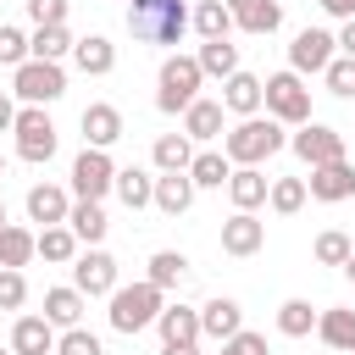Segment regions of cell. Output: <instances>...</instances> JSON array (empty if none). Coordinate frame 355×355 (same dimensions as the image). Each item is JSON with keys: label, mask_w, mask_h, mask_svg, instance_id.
Listing matches in <instances>:
<instances>
[{"label": "cell", "mask_w": 355, "mask_h": 355, "mask_svg": "<svg viewBox=\"0 0 355 355\" xmlns=\"http://www.w3.org/2000/svg\"><path fill=\"white\" fill-rule=\"evenodd\" d=\"M288 139H283V122L277 116H239L233 133H222V150L233 166H261L266 155H277Z\"/></svg>", "instance_id": "1"}, {"label": "cell", "mask_w": 355, "mask_h": 355, "mask_svg": "<svg viewBox=\"0 0 355 355\" xmlns=\"http://www.w3.org/2000/svg\"><path fill=\"white\" fill-rule=\"evenodd\" d=\"M128 28L144 44H178L189 28V6L183 0H128Z\"/></svg>", "instance_id": "2"}, {"label": "cell", "mask_w": 355, "mask_h": 355, "mask_svg": "<svg viewBox=\"0 0 355 355\" xmlns=\"http://www.w3.org/2000/svg\"><path fill=\"white\" fill-rule=\"evenodd\" d=\"M166 311V288H155L150 277L144 283H133V288H111V327L116 333H144V327H155V316Z\"/></svg>", "instance_id": "3"}, {"label": "cell", "mask_w": 355, "mask_h": 355, "mask_svg": "<svg viewBox=\"0 0 355 355\" xmlns=\"http://www.w3.org/2000/svg\"><path fill=\"white\" fill-rule=\"evenodd\" d=\"M200 83H205V72H200V55H166L161 61V89H155V105L172 116V111H189L194 100H200Z\"/></svg>", "instance_id": "4"}, {"label": "cell", "mask_w": 355, "mask_h": 355, "mask_svg": "<svg viewBox=\"0 0 355 355\" xmlns=\"http://www.w3.org/2000/svg\"><path fill=\"white\" fill-rule=\"evenodd\" d=\"M11 94L28 100V105H50V100H61V94H67V72H61V61H39V55H28L22 67H11Z\"/></svg>", "instance_id": "5"}, {"label": "cell", "mask_w": 355, "mask_h": 355, "mask_svg": "<svg viewBox=\"0 0 355 355\" xmlns=\"http://www.w3.org/2000/svg\"><path fill=\"white\" fill-rule=\"evenodd\" d=\"M266 116H277V122H311V89H305V78L288 67V72H272L266 78Z\"/></svg>", "instance_id": "6"}, {"label": "cell", "mask_w": 355, "mask_h": 355, "mask_svg": "<svg viewBox=\"0 0 355 355\" xmlns=\"http://www.w3.org/2000/svg\"><path fill=\"white\" fill-rule=\"evenodd\" d=\"M17 155L22 161H33V166H44L50 155H55V122L44 116V105H28V111H17Z\"/></svg>", "instance_id": "7"}, {"label": "cell", "mask_w": 355, "mask_h": 355, "mask_svg": "<svg viewBox=\"0 0 355 355\" xmlns=\"http://www.w3.org/2000/svg\"><path fill=\"white\" fill-rule=\"evenodd\" d=\"M111 189H116V166H111V155L94 150V144H83V155L72 161V194H78V200H105Z\"/></svg>", "instance_id": "8"}, {"label": "cell", "mask_w": 355, "mask_h": 355, "mask_svg": "<svg viewBox=\"0 0 355 355\" xmlns=\"http://www.w3.org/2000/svg\"><path fill=\"white\" fill-rule=\"evenodd\" d=\"M288 150H294L305 166L344 161V133H338V128H327V122H300V133L288 139Z\"/></svg>", "instance_id": "9"}, {"label": "cell", "mask_w": 355, "mask_h": 355, "mask_svg": "<svg viewBox=\"0 0 355 355\" xmlns=\"http://www.w3.org/2000/svg\"><path fill=\"white\" fill-rule=\"evenodd\" d=\"M333 33L327 28H305V33H294V44H288V67L305 78V72H327V61H333Z\"/></svg>", "instance_id": "10"}, {"label": "cell", "mask_w": 355, "mask_h": 355, "mask_svg": "<svg viewBox=\"0 0 355 355\" xmlns=\"http://www.w3.org/2000/svg\"><path fill=\"white\" fill-rule=\"evenodd\" d=\"M72 288H83L89 300H94V294H111V288H116V261H111L105 250H83V255L72 261Z\"/></svg>", "instance_id": "11"}, {"label": "cell", "mask_w": 355, "mask_h": 355, "mask_svg": "<svg viewBox=\"0 0 355 355\" xmlns=\"http://www.w3.org/2000/svg\"><path fill=\"white\" fill-rule=\"evenodd\" d=\"M305 189H311V200L338 205V200H349V194H355V166H349V161H322V166H311Z\"/></svg>", "instance_id": "12"}, {"label": "cell", "mask_w": 355, "mask_h": 355, "mask_svg": "<svg viewBox=\"0 0 355 355\" xmlns=\"http://www.w3.org/2000/svg\"><path fill=\"white\" fill-rule=\"evenodd\" d=\"M266 244V222L255 216V211H233L227 222H222V250L227 255H255Z\"/></svg>", "instance_id": "13"}, {"label": "cell", "mask_w": 355, "mask_h": 355, "mask_svg": "<svg viewBox=\"0 0 355 355\" xmlns=\"http://www.w3.org/2000/svg\"><path fill=\"white\" fill-rule=\"evenodd\" d=\"M222 105H227L233 116H255V111L266 105V83H261L255 72H233V78H222Z\"/></svg>", "instance_id": "14"}, {"label": "cell", "mask_w": 355, "mask_h": 355, "mask_svg": "<svg viewBox=\"0 0 355 355\" xmlns=\"http://www.w3.org/2000/svg\"><path fill=\"white\" fill-rule=\"evenodd\" d=\"M239 327H244V311H239V300L216 294V300H205V305H200V333H205V338H216V344H222V338H233Z\"/></svg>", "instance_id": "15"}, {"label": "cell", "mask_w": 355, "mask_h": 355, "mask_svg": "<svg viewBox=\"0 0 355 355\" xmlns=\"http://www.w3.org/2000/svg\"><path fill=\"white\" fill-rule=\"evenodd\" d=\"M122 139V111L116 105H83V144H94V150H111Z\"/></svg>", "instance_id": "16"}, {"label": "cell", "mask_w": 355, "mask_h": 355, "mask_svg": "<svg viewBox=\"0 0 355 355\" xmlns=\"http://www.w3.org/2000/svg\"><path fill=\"white\" fill-rule=\"evenodd\" d=\"M11 349H17V355H50V349H55V322H50V316H17Z\"/></svg>", "instance_id": "17"}, {"label": "cell", "mask_w": 355, "mask_h": 355, "mask_svg": "<svg viewBox=\"0 0 355 355\" xmlns=\"http://www.w3.org/2000/svg\"><path fill=\"white\" fill-rule=\"evenodd\" d=\"M67 211H72L67 189H55V183H33V189H28V222L55 227V222H67Z\"/></svg>", "instance_id": "18"}, {"label": "cell", "mask_w": 355, "mask_h": 355, "mask_svg": "<svg viewBox=\"0 0 355 355\" xmlns=\"http://www.w3.org/2000/svg\"><path fill=\"white\" fill-rule=\"evenodd\" d=\"M72 61H78V72H89V78H105V72L116 67V44H111L105 33H89V39L72 44Z\"/></svg>", "instance_id": "19"}, {"label": "cell", "mask_w": 355, "mask_h": 355, "mask_svg": "<svg viewBox=\"0 0 355 355\" xmlns=\"http://www.w3.org/2000/svg\"><path fill=\"white\" fill-rule=\"evenodd\" d=\"M227 194H233V205H239V211H255V205H266L272 183H266V172H261V166H233Z\"/></svg>", "instance_id": "20"}, {"label": "cell", "mask_w": 355, "mask_h": 355, "mask_svg": "<svg viewBox=\"0 0 355 355\" xmlns=\"http://www.w3.org/2000/svg\"><path fill=\"white\" fill-rule=\"evenodd\" d=\"M189 205H194V178H189V172H161V178H155V211L183 216Z\"/></svg>", "instance_id": "21"}, {"label": "cell", "mask_w": 355, "mask_h": 355, "mask_svg": "<svg viewBox=\"0 0 355 355\" xmlns=\"http://www.w3.org/2000/svg\"><path fill=\"white\" fill-rule=\"evenodd\" d=\"M155 333H161V344H200V311L166 305V311L155 316Z\"/></svg>", "instance_id": "22"}, {"label": "cell", "mask_w": 355, "mask_h": 355, "mask_svg": "<svg viewBox=\"0 0 355 355\" xmlns=\"http://www.w3.org/2000/svg\"><path fill=\"white\" fill-rule=\"evenodd\" d=\"M316 333H322V344H327V349L355 355V311H344V305L322 311V316H316Z\"/></svg>", "instance_id": "23"}, {"label": "cell", "mask_w": 355, "mask_h": 355, "mask_svg": "<svg viewBox=\"0 0 355 355\" xmlns=\"http://www.w3.org/2000/svg\"><path fill=\"white\" fill-rule=\"evenodd\" d=\"M222 111H227L222 100H194V105L183 111V133L200 139V144H205V139H222Z\"/></svg>", "instance_id": "24"}, {"label": "cell", "mask_w": 355, "mask_h": 355, "mask_svg": "<svg viewBox=\"0 0 355 355\" xmlns=\"http://www.w3.org/2000/svg\"><path fill=\"white\" fill-rule=\"evenodd\" d=\"M116 194L128 211H144V205H155V178L144 166H116Z\"/></svg>", "instance_id": "25"}, {"label": "cell", "mask_w": 355, "mask_h": 355, "mask_svg": "<svg viewBox=\"0 0 355 355\" xmlns=\"http://www.w3.org/2000/svg\"><path fill=\"white\" fill-rule=\"evenodd\" d=\"M39 255V233L17 227V222H0V266H28Z\"/></svg>", "instance_id": "26"}, {"label": "cell", "mask_w": 355, "mask_h": 355, "mask_svg": "<svg viewBox=\"0 0 355 355\" xmlns=\"http://www.w3.org/2000/svg\"><path fill=\"white\" fill-rule=\"evenodd\" d=\"M189 178H194V189H222V183L233 178L227 150H200V155L189 161Z\"/></svg>", "instance_id": "27"}, {"label": "cell", "mask_w": 355, "mask_h": 355, "mask_svg": "<svg viewBox=\"0 0 355 355\" xmlns=\"http://www.w3.org/2000/svg\"><path fill=\"white\" fill-rule=\"evenodd\" d=\"M67 227H72V233H78L83 244H100L111 222H105V211H100V200H78V205L67 211Z\"/></svg>", "instance_id": "28"}, {"label": "cell", "mask_w": 355, "mask_h": 355, "mask_svg": "<svg viewBox=\"0 0 355 355\" xmlns=\"http://www.w3.org/2000/svg\"><path fill=\"white\" fill-rule=\"evenodd\" d=\"M83 288H44V316L55 322V327H78V316H83Z\"/></svg>", "instance_id": "29"}, {"label": "cell", "mask_w": 355, "mask_h": 355, "mask_svg": "<svg viewBox=\"0 0 355 355\" xmlns=\"http://www.w3.org/2000/svg\"><path fill=\"white\" fill-rule=\"evenodd\" d=\"M233 22H239L244 33H255V39H261V33H277L283 6H277V0H250V6H239V11H233Z\"/></svg>", "instance_id": "30"}, {"label": "cell", "mask_w": 355, "mask_h": 355, "mask_svg": "<svg viewBox=\"0 0 355 355\" xmlns=\"http://www.w3.org/2000/svg\"><path fill=\"white\" fill-rule=\"evenodd\" d=\"M200 72H205V78H233V72H239V44L205 39V44H200Z\"/></svg>", "instance_id": "31"}, {"label": "cell", "mask_w": 355, "mask_h": 355, "mask_svg": "<svg viewBox=\"0 0 355 355\" xmlns=\"http://www.w3.org/2000/svg\"><path fill=\"white\" fill-rule=\"evenodd\" d=\"M150 155H155V166H161V172H189V161H194V150H189V133H161Z\"/></svg>", "instance_id": "32"}, {"label": "cell", "mask_w": 355, "mask_h": 355, "mask_svg": "<svg viewBox=\"0 0 355 355\" xmlns=\"http://www.w3.org/2000/svg\"><path fill=\"white\" fill-rule=\"evenodd\" d=\"M189 22L200 28V39H227V28H233V11H227L222 0H200Z\"/></svg>", "instance_id": "33"}, {"label": "cell", "mask_w": 355, "mask_h": 355, "mask_svg": "<svg viewBox=\"0 0 355 355\" xmlns=\"http://www.w3.org/2000/svg\"><path fill=\"white\" fill-rule=\"evenodd\" d=\"M72 44H78V39L67 33V22H50V28H39V33L28 39V50H33L39 61H61V55H67Z\"/></svg>", "instance_id": "34"}, {"label": "cell", "mask_w": 355, "mask_h": 355, "mask_svg": "<svg viewBox=\"0 0 355 355\" xmlns=\"http://www.w3.org/2000/svg\"><path fill=\"white\" fill-rule=\"evenodd\" d=\"M39 255H44V261H78V233H72L67 222L39 227Z\"/></svg>", "instance_id": "35"}, {"label": "cell", "mask_w": 355, "mask_h": 355, "mask_svg": "<svg viewBox=\"0 0 355 355\" xmlns=\"http://www.w3.org/2000/svg\"><path fill=\"white\" fill-rule=\"evenodd\" d=\"M311 327H316L311 300H283V305H277V333H283V338H305Z\"/></svg>", "instance_id": "36"}, {"label": "cell", "mask_w": 355, "mask_h": 355, "mask_svg": "<svg viewBox=\"0 0 355 355\" xmlns=\"http://www.w3.org/2000/svg\"><path fill=\"white\" fill-rule=\"evenodd\" d=\"M305 194H311V189H305V178H277V183H272V194H266V205H272L277 216H294V211L305 205Z\"/></svg>", "instance_id": "37"}, {"label": "cell", "mask_w": 355, "mask_h": 355, "mask_svg": "<svg viewBox=\"0 0 355 355\" xmlns=\"http://www.w3.org/2000/svg\"><path fill=\"white\" fill-rule=\"evenodd\" d=\"M183 272H189V261H183L178 250H155V255H150V283H155V288H178Z\"/></svg>", "instance_id": "38"}, {"label": "cell", "mask_w": 355, "mask_h": 355, "mask_svg": "<svg viewBox=\"0 0 355 355\" xmlns=\"http://www.w3.org/2000/svg\"><path fill=\"white\" fill-rule=\"evenodd\" d=\"M322 78H327V89H333L338 100H355V55H333Z\"/></svg>", "instance_id": "39"}, {"label": "cell", "mask_w": 355, "mask_h": 355, "mask_svg": "<svg viewBox=\"0 0 355 355\" xmlns=\"http://www.w3.org/2000/svg\"><path fill=\"white\" fill-rule=\"evenodd\" d=\"M349 250H355V244H349L338 227L316 233V261H322V266H344V261H349Z\"/></svg>", "instance_id": "40"}, {"label": "cell", "mask_w": 355, "mask_h": 355, "mask_svg": "<svg viewBox=\"0 0 355 355\" xmlns=\"http://www.w3.org/2000/svg\"><path fill=\"white\" fill-rule=\"evenodd\" d=\"M22 300H28L22 266H0V311H22Z\"/></svg>", "instance_id": "41"}, {"label": "cell", "mask_w": 355, "mask_h": 355, "mask_svg": "<svg viewBox=\"0 0 355 355\" xmlns=\"http://www.w3.org/2000/svg\"><path fill=\"white\" fill-rule=\"evenodd\" d=\"M28 55H33V50H28V33H22V28H6V22H0V67H22Z\"/></svg>", "instance_id": "42"}, {"label": "cell", "mask_w": 355, "mask_h": 355, "mask_svg": "<svg viewBox=\"0 0 355 355\" xmlns=\"http://www.w3.org/2000/svg\"><path fill=\"white\" fill-rule=\"evenodd\" d=\"M55 355H105V349H100V338H94V333H83V327H67V333L55 338Z\"/></svg>", "instance_id": "43"}, {"label": "cell", "mask_w": 355, "mask_h": 355, "mask_svg": "<svg viewBox=\"0 0 355 355\" xmlns=\"http://www.w3.org/2000/svg\"><path fill=\"white\" fill-rule=\"evenodd\" d=\"M28 17H33V28L67 22V0H28Z\"/></svg>", "instance_id": "44"}, {"label": "cell", "mask_w": 355, "mask_h": 355, "mask_svg": "<svg viewBox=\"0 0 355 355\" xmlns=\"http://www.w3.org/2000/svg\"><path fill=\"white\" fill-rule=\"evenodd\" d=\"M222 355H266V338L261 333H233V338H222Z\"/></svg>", "instance_id": "45"}, {"label": "cell", "mask_w": 355, "mask_h": 355, "mask_svg": "<svg viewBox=\"0 0 355 355\" xmlns=\"http://www.w3.org/2000/svg\"><path fill=\"white\" fill-rule=\"evenodd\" d=\"M322 11H327V17H344V22H349V17H355V0H322Z\"/></svg>", "instance_id": "46"}, {"label": "cell", "mask_w": 355, "mask_h": 355, "mask_svg": "<svg viewBox=\"0 0 355 355\" xmlns=\"http://www.w3.org/2000/svg\"><path fill=\"white\" fill-rule=\"evenodd\" d=\"M11 128H17V105L0 94V133H11Z\"/></svg>", "instance_id": "47"}, {"label": "cell", "mask_w": 355, "mask_h": 355, "mask_svg": "<svg viewBox=\"0 0 355 355\" xmlns=\"http://www.w3.org/2000/svg\"><path fill=\"white\" fill-rule=\"evenodd\" d=\"M338 50H344V55H355V17L344 22V33H338Z\"/></svg>", "instance_id": "48"}, {"label": "cell", "mask_w": 355, "mask_h": 355, "mask_svg": "<svg viewBox=\"0 0 355 355\" xmlns=\"http://www.w3.org/2000/svg\"><path fill=\"white\" fill-rule=\"evenodd\" d=\"M161 355H200V349H194V344H166Z\"/></svg>", "instance_id": "49"}, {"label": "cell", "mask_w": 355, "mask_h": 355, "mask_svg": "<svg viewBox=\"0 0 355 355\" xmlns=\"http://www.w3.org/2000/svg\"><path fill=\"white\" fill-rule=\"evenodd\" d=\"M344 277H349V283H355V250H349V261H344Z\"/></svg>", "instance_id": "50"}, {"label": "cell", "mask_w": 355, "mask_h": 355, "mask_svg": "<svg viewBox=\"0 0 355 355\" xmlns=\"http://www.w3.org/2000/svg\"><path fill=\"white\" fill-rule=\"evenodd\" d=\"M222 6H227V11H239V6H250V0H222Z\"/></svg>", "instance_id": "51"}, {"label": "cell", "mask_w": 355, "mask_h": 355, "mask_svg": "<svg viewBox=\"0 0 355 355\" xmlns=\"http://www.w3.org/2000/svg\"><path fill=\"white\" fill-rule=\"evenodd\" d=\"M0 178H6V155H0Z\"/></svg>", "instance_id": "52"}, {"label": "cell", "mask_w": 355, "mask_h": 355, "mask_svg": "<svg viewBox=\"0 0 355 355\" xmlns=\"http://www.w3.org/2000/svg\"><path fill=\"white\" fill-rule=\"evenodd\" d=\"M0 222H6V200H0Z\"/></svg>", "instance_id": "53"}, {"label": "cell", "mask_w": 355, "mask_h": 355, "mask_svg": "<svg viewBox=\"0 0 355 355\" xmlns=\"http://www.w3.org/2000/svg\"><path fill=\"white\" fill-rule=\"evenodd\" d=\"M0 355H17V349H0Z\"/></svg>", "instance_id": "54"}]
</instances>
